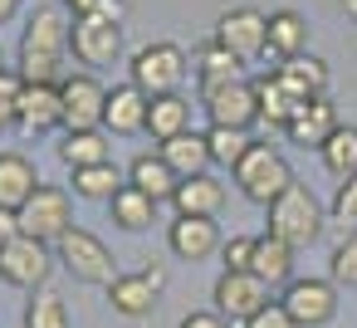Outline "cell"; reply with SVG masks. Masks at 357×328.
Instances as JSON below:
<instances>
[{"mask_svg": "<svg viewBox=\"0 0 357 328\" xmlns=\"http://www.w3.org/2000/svg\"><path fill=\"white\" fill-rule=\"evenodd\" d=\"M69 50H74L79 64L103 69V64H113V59L123 54V25H113V20H103V15H74V25H69Z\"/></svg>", "mask_w": 357, "mask_h": 328, "instance_id": "9", "label": "cell"}, {"mask_svg": "<svg viewBox=\"0 0 357 328\" xmlns=\"http://www.w3.org/2000/svg\"><path fill=\"white\" fill-rule=\"evenodd\" d=\"M50 269H54V250L30 240V235H20L15 245L0 250V279L15 284V289H45Z\"/></svg>", "mask_w": 357, "mask_h": 328, "instance_id": "12", "label": "cell"}, {"mask_svg": "<svg viewBox=\"0 0 357 328\" xmlns=\"http://www.w3.org/2000/svg\"><path fill=\"white\" fill-rule=\"evenodd\" d=\"M54 260H64V269H69L79 284H98V289H108V284L118 279L113 250H108L93 230H84V225H74V230L54 245Z\"/></svg>", "mask_w": 357, "mask_h": 328, "instance_id": "5", "label": "cell"}, {"mask_svg": "<svg viewBox=\"0 0 357 328\" xmlns=\"http://www.w3.org/2000/svg\"><path fill=\"white\" fill-rule=\"evenodd\" d=\"M201 103H206L211 128H245V133H250V128L259 123V94H255L250 79H235V84L206 89Z\"/></svg>", "mask_w": 357, "mask_h": 328, "instance_id": "11", "label": "cell"}, {"mask_svg": "<svg viewBox=\"0 0 357 328\" xmlns=\"http://www.w3.org/2000/svg\"><path fill=\"white\" fill-rule=\"evenodd\" d=\"M230 177H235L240 196L255 201V206H269V201H279V196L294 186V167H289L269 142H255V147L240 157V167H235Z\"/></svg>", "mask_w": 357, "mask_h": 328, "instance_id": "3", "label": "cell"}, {"mask_svg": "<svg viewBox=\"0 0 357 328\" xmlns=\"http://www.w3.org/2000/svg\"><path fill=\"white\" fill-rule=\"evenodd\" d=\"M40 186V172L25 152H0V206L6 211H20Z\"/></svg>", "mask_w": 357, "mask_h": 328, "instance_id": "22", "label": "cell"}, {"mask_svg": "<svg viewBox=\"0 0 357 328\" xmlns=\"http://www.w3.org/2000/svg\"><path fill=\"white\" fill-rule=\"evenodd\" d=\"M264 216H269V235H279V240H284V245H294V250L313 245V240L323 235V225H328L323 201H318L303 181H294L279 201H269V206H264Z\"/></svg>", "mask_w": 357, "mask_h": 328, "instance_id": "2", "label": "cell"}, {"mask_svg": "<svg viewBox=\"0 0 357 328\" xmlns=\"http://www.w3.org/2000/svg\"><path fill=\"white\" fill-rule=\"evenodd\" d=\"M25 328H69V304L54 289H35V299L25 304Z\"/></svg>", "mask_w": 357, "mask_h": 328, "instance_id": "34", "label": "cell"}, {"mask_svg": "<svg viewBox=\"0 0 357 328\" xmlns=\"http://www.w3.org/2000/svg\"><path fill=\"white\" fill-rule=\"evenodd\" d=\"M0 69H6V64H0Z\"/></svg>", "mask_w": 357, "mask_h": 328, "instance_id": "46", "label": "cell"}, {"mask_svg": "<svg viewBox=\"0 0 357 328\" xmlns=\"http://www.w3.org/2000/svg\"><path fill=\"white\" fill-rule=\"evenodd\" d=\"M245 328H298V323L289 318V308H284L279 299H269V304H264L255 318H245Z\"/></svg>", "mask_w": 357, "mask_h": 328, "instance_id": "39", "label": "cell"}, {"mask_svg": "<svg viewBox=\"0 0 357 328\" xmlns=\"http://www.w3.org/2000/svg\"><path fill=\"white\" fill-rule=\"evenodd\" d=\"M157 152L167 157V167H172L181 181H186V177H201V172H211V142H206V133H181V137L162 142Z\"/></svg>", "mask_w": 357, "mask_h": 328, "instance_id": "26", "label": "cell"}, {"mask_svg": "<svg viewBox=\"0 0 357 328\" xmlns=\"http://www.w3.org/2000/svg\"><path fill=\"white\" fill-rule=\"evenodd\" d=\"M59 162H64L69 172H79V167H98V162H113L103 128H93V133H64V142H59Z\"/></svg>", "mask_w": 357, "mask_h": 328, "instance_id": "29", "label": "cell"}, {"mask_svg": "<svg viewBox=\"0 0 357 328\" xmlns=\"http://www.w3.org/2000/svg\"><path fill=\"white\" fill-rule=\"evenodd\" d=\"M279 304L289 308V318L298 328H328L337 313V284L333 279H289Z\"/></svg>", "mask_w": 357, "mask_h": 328, "instance_id": "7", "label": "cell"}, {"mask_svg": "<svg viewBox=\"0 0 357 328\" xmlns=\"http://www.w3.org/2000/svg\"><path fill=\"white\" fill-rule=\"evenodd\" d=\"M69 25H74V15H64L59 6H45L30 15V25L20 35V79L25 84H64Z\"/></svg>", "mask_w": 357, "mask_h": 328, "instance_id": "1", "label": "cell"}, {"mask_svg": "<svg viewBox=\"0 0 357 328\" xmlns=\"http://www.w3.org/2000/svg\"><path fill=\"white\" fill-rule=\"evenodd\" d=\"M181 328H230V323H225L215 308H196V313H186V318H181Z\"/></svg>", "mask_w": 357, "mask_h": 328, "instance_id": "41", "label": "cell"}, {"mask_svg": "<svg viewBox=\"0 0 357 328\" xmlns=\"http://www.w3.org/2000/svg\"><path fill=\"white\" fill-rule=\"evenodd\" d=\"M20 216V235L40 240V245H59L69 230H74V206H69V191L64 186H35V196L15 211Z\"/></svg>", "mask_w": 357, "mask_h": 328, "instance_id": "4", "label": "cell"}, {"mask_svg": "<svg viewBox=\"0 0 357 328\" xmlns=\"http://www.w3.org/2000/svg\"><path fill=\"white\" fill-rule=\"evenodd\" d=\"M255 94H259V123H269V128H289V118L298 113V94H289L284 89V79L279 74H264L259 84H255Z\"/></svg>", "mask_w": 357, "mask_h": 328, "instance_id": "28", "label": "cell"}, {"mask_svg": "<svg viewBox=\"0 0 357 328\" xmlns=\"http://www.w3.org/2000/svg\"><path fill=\"white\" fill-rule=\"evenodd\" d=\"M328 274H333V284H337V289H357V230L337 235L333 260H328Z\"/></svg>", "mask_w": 357, "mask_h": 328, "instance_id": "35", "label": "cell"}, {"mask_svg": "<svg viewBox=\"0 0 357 328\" xmlns=\"http://www.w3.org/2000/svg\"><path fill=\"white\" fill-rule=\"evenodd\" d=\"M20 94H25V79H20V69H0V128H6V123H15Z\"/></svg>", "mask_w": 357, "mask_h": 328, "instance_id": "37", "label": "cell"}, {"mask_svg": "<svg viewBox=\"0 0 357 328\" xmlns=\"http://www.w3.org/2000/svg\"><path fill=\"white\" fill-rule=\"evenodd\" d=\"M15 240H20V216L0 206V250H6V245H15Z\"/></svg>", "mask_w": 357, "mask_h": 328, "instance_id": "42", "label": "cell"}, {"mask_svg": "<svg viewBox=\"0 0 357 328\" xmlns=\"http://www.w3.org/2000/svg\"><path fill=\"white\" fill-rule=\"evenodd\" d=\"M157 299H162V289L147 284V274H118V279L108 284V304H113V313H123V318H147V313L157 308Z\"/></svg>", "mask_w": 357, "mask_h": 328, "instance_id": "24", "label": "cell"}, {"mask_svg": "<svg viewBox=\"0 0 357 328\" xmlns=\"http://www.w3.org/2000/svg\"><path fill=\"white\" fill-rule=\"evenodd\" d=\"M250 260H255V235H230L225 245H220V264L225 269H250Z\"/></svg>", "mask_w": 357, "mask_h": 328, "instance_id": "38", "label": "cell"}, {"mask_svg": "<svg viewBox=\"0 0 357 328\" xmlns=\"http://www.w3.org/2000/svg\"><path fill=\"white\" fill-rule=\"evenodd\" d=\"M318 157H323V167L337 177V181H347V177H357V128H337L323 147H318Z\"/></svg>", "mask_w": 357, "mask_h": 328, "instance_id": "31", "label": "cell"}, {"mask_svg": "<svg viewBox=\"0 0 357 328\" xmlns=\"http://www.w3.org/2000/svg\"><path fill=\"white\" fill-rule=\"evenodd\" d=\"M250 274L269 289H284L294 279V245H284L279 235H255V260H250Z\"/></svg>", "mask_w": 357, "mask_h": 328, "instance_id": "20", "label": "cell"}, {"mask_svg": "<svg viewBox=\"0 0 357 328\" xmlns=\"http://www.w3.org/2000/svg\"><path fill=\"white\" fill-rule=\"evenodd\" d=\"M89 15H103V20L123 25V20H128V0H93V10H89Z\"/></svg>", "mask_w": 357, "mask_h": 328, "instance_id": "40", "label": "cell"}, {"mask_svg": "<svg viewBox=\"0 0 357 328\" xmlns=\"http://www.w3.org/2000/svg\"><path fill=\"white\" fill-rule=\"evenodd\" d=\"M206 142H211V167H240V157L255 147V137L245 133V128H211L206 133Z\"/></svg>", "mask_w": 357, "mask_h": 328, "instance_id": "33", "label": "cell"}, {"mask_svg": "<svg viewBox=\"0 0 357 328\" xmlns=\"http://www.w3.org/2000/svg\"><path fill=\"white\" fill-rule=\"evenodd\" d=\"M147 94L137 84H118L108 89V108H103V133L113 137H132V133H147Z\"/></svg>", "mask_w": 357, "mask_h": 328, "instance_id": "17", "label": "cell"}, {"mask_svg": "<svg viewBox=\"0 0 357 328\" xmlns=\"http://www.w3.org/2000/svg\"><path fill=\"white\" fill-rule=\"evenodd\" d=\"M108 206H113V221H118L123 230H147V225L157 221V201H152V196H142L137 186H123Z\"/></svg>", "mask_w": 357, "mask_h": 328, "instance_id": "32", "label": "cell"}, {"mask_svg": "<svg viewBox=\"0 0 357 328\" xmlns=\"http://www.w3.org/2000/svg\"><path fill=\"white\" fill-rule=\"evenodd\" d=\"M128 186H137L142 196H152V201L162 206V201H172V196H176L181 177L167 167V157H162V152H137V157L128 162Z\"/></svg>", "mask_w": 357, "mask_h": 328, "instance_id": "18", "label": "cell"}, {"mask_svg": "<svg viewBox=\"0 0 357 328\" xmlns=\"http://www.w3.org/2000/svg\"><path fill=\"white\" fill-rule=\"evenodd\" d=\"M128 84H137L147 98H162V94H181V79H186V54L176 45H142L128 64Z\"/></svg>", "mask_w": 357, "mask_h": 328, "instance_id": "6", "label": "cell"}, {"mask_svg": "<svg viewBox=\"0 0 357 328\" xmlns=\"http://www.w3.org/2000/svg\"><path fill=\"white\" fill-rule=\"evenodd\" d=\"M269 74H279L284 79V89L289 94H298V98H318V94H328V64L323 59H313V54H298V59H284L279 69H269Z\"/></svg>", "mask_w": 357, "mask_h": 328, "instance_id": "27", "label": "cell"}, {"mask_svg": "<svg viewBox=\"0 0 357 328\" xmlns=\"http://www.w3.org/2000/svg\"><path fill=\"white\" fill-rule=\"evenodd\" d=\"M269 304V284H259L250 269H220V279H215V313L220 318H255L259 308Z\"/></svg>", "mask_w": 357, "mask_h": 328, "instance_id": "13", "label": "cell"}, {"mask_svg": "<svg viewBox=\"0 0 357 328\" xmlns=\"http://www.w3.org/2000/svg\"><path fill=\"white\" fill-rule=\"evenodd\" d=\"M172 206H176V216H211V221H215V216L225 211V181H215L211 172L186 177V181L176 186Z\"/></svg>", "mask_w": 357, "mask_h": 328, "instance_id": "21", "label": "cell"}, {"mask_svg": "<svg viewBox=\"0 0 357 328\" xmlns=\"http://www.w3.org/2000/svg\"><path fill=\"white\" fill-rule=\"evenodd\" d=\"M215 40H220L240 64H255V59H264V50H269V15H259V10H250V6L225 10V15L215 20Z\"/></svg>", "mask_w": 357, "mask_h": 328, "instance_id": "8", "label": "cell"}, {"mask_svg": "<svg viewBox=\"0 0 357 328\" xmlns=\"http://www.w3.org/2000/svg\"><path fill=\"white\" fill-rule=\"evenodd\" d=\"M15 10H20V0H0V25H6V20H10Z\"/></svg>", "mask_w": 357, "mask_h": 328, "instance_id": "45", "label": "cell"}, {"mask_svg": "<svg viewBox=\"0 0 357 328\" xmlns=\"http://www.w3.org/2000/svg\"><path fill=\"white\" fill-rule=\"evenodd\" d=\"M342 128V118H337V103L328 98V94H318V98H303L298 103V113L289 118V142H298V147H323L333 133Z\"/></svg>", "mask_w": 357, "mask_h": 328, "instance_id": "16", "label": "cell"}, {"mask_svg": "<svg viewBox=\"0 0 357 328\" xmlns=\"http://www.w3.org/2000/svg\"><path fill=\"white\" fill-rule=\"evenodd\" d=\"M59 6H69L74 15H89V10H93V0H59Z\"/></svg>", "mask_w": 357, "mask_h": 328, "instance_id": "44", "label": "cell"}, {"mask_svg": "<svg viewBox=\"0 0 357 328\" xmlns=\"http://www.w3.org/2000/svg\"><path fill=\"white\" fill-rule=\"evenodd\" d=\"M59 98H64V133H93V128H103L108 89L93 74H69L59 84Z\"/></svg>", "mask_w": 357, "mask_h": 328, "instance_id": "10", "label": "cell"}, {"mask_svg": "<svg viewBox=\"0 0 357 328\" xmlns=\"http://www.w3.org/2000/svg\"><path fill=\"white\" fill-rule=\"evenodd\" d=\"M328 221H337V230H342V235H347V230H357V177L337 181L333 206H328Z\"/></svg>", "mask_w": 357, "mask_h": 328, "instance_id": "36", "label": "cell"}, {"mask_svg": "<svg viewBox=\"0 0 357 328\" xmlns=\"http://www.w3.org/2000/svg\"><path fill=\"white\" fill-rule=\"evenodd\" d=\"M191 69H196V84H201V94L206 89H220V84H235V79H245V64L220 45V40H206L196 54H191Z\"/></svg>", "mask_w": 357, "mask_h": 328, "instance_id": "23", "label": "cell"}, {"mask_svg": "<svg viewBox=\"0 0 357 328\" xmlns=\"http://www.w3.org/2000/svg\"><path fill=\"white\" fill-rule=\"evenodd\" d=\"M15 128L30 133V137H45V133L64 128V98H59V84H25L20 108H15Z\"/></svg>", "mask_w": 357, "mask_h": 328, "instance_id": "15", "label": "cell"}, {"mask_svg": "<svg viewBox=\"0 0 357 328\" xmlns=\"http://www.w3.org/2000/svg\"><path fill=\"white\" fill-rule=\"evenodd\" d=\"M167 245H172V255H176V260L201 264V260L220 255L225 235H220V225H215L211 216H176V221L167 225Z\"/></svg>", "mask_w": 357, "mask_h": 328, "instance_id": "14", "label": "cell"}, {"mask_svg": "<svg viewBox=\"0 0 357 328\" xmlns=\"http://www.w3.org/2000/svg\"><path fill=\"white\" fill-rule=\"evenodd\" d=\"M142 274H147V284H157V289H162V284H167V269H162V264H147V269H142Z\"/></svg>", "mask_w": 357, "mask_h": 328, "instance_id": "43", "label": "cell"}, {"mask_svg": "<svg viewBox=\"0 0 357 328\" xmlns=\"http://www.w3.org/2000/svg\"><path fill=\"white\" fill-rule=\"evenodd\" d=\"M123 186H128V172H118V162H98V167L74 172V196H84V201H113Z\"/></svg>", "mask_w": 357, "mask_h": 328, "instance_id": "30", "label": "cell"}, {"mask_svg": "<svg viewBox=\"0 0 357 328\" xmlns=\"http://www.w3.org/2000/svg\"><path fill=\"white\" fill-rule=\"evenodd\" d=\"M147 133L157 137V147L172 142V137H181V133H191V103H186L181 94L152 98V103H147Z\"/></svg>", "mask_w": 357, "mask_h": 328, "instance_id": "25", "label": "cell"}, {"mask_svg": "<svg viewBox=\"0 0 357 328\" xmlns=\"http://www.w3.org/2000/svg\"><path fill=\"white\" fill-rule=\"evenodd\" d=\"M303 50H308V20L298 10H274L269 15V50H264L269 69H279L284 59H298Z\"/></svg>", "mask_w": 357, "mask_h": 328, "instance_id": "19", "label": "cell"}]
</instances>
